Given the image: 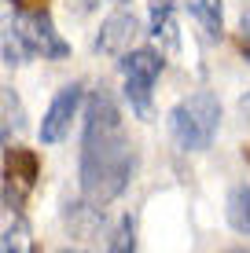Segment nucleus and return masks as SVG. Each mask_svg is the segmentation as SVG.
<instances>
[{
    "label": "nucleus",
    "instance_id": "7ed1b4c3",
    "mask_svg": "<svg viewBox=\"0 0 250 253\" xmlns=\"http://www.w3.org/2000/svg\"><path fill=\"white\" fill-rule=\"evenodd\" d=\"M11 41L19 44V55H41V59L70 55V44L51 26L48 7L45 11H11Z\"/></svg>",
    "mask_w": 250,
    "mask_h": 253
},
{
    "label": "nucleus",
    "instance_id": "1a4fd4ad",
    "mask_svg": "<svg viewBox=\"0 0 250 253\" xmlns=\"http://www.w3.org/2000/svg\"><path fill=\"white\" fill-rule=\"evenodd\" d=\"M0 253H37V239L33 228L22 213H15V220L7 224V231L0 235Z\"/></svg>",
    "mask_w": 250,
    "mask_h": 253
},
{
    "label": "nucleus",
    "instance_id": "0eeeda50",
    "mask_svg": "<svg viewBox=\"0 0 250 253\" xmlns=\"http://www.w3.org/2000/svg\"><path fill=\"white\" fill-rule=\"evenodd\" d=\"M136 33H140L136 15H133V11H114V15H107V19H103L100 33H96V48L103 51V55H125Z\"/></svg>",
    "mask_w": 250,
    "mask_h": 253
},
{
    "label": "nucleus",
    "instance_id": "9d476101",
    "mask_svg": "<svg viewBox=\"0 0 250 253\" xmlns=\"http://www.w3.org/2000/svg\"><path fill=\"white\" fill-rule=\"evenodd\" d=\"M228 220H232V228H236V231H247L250 235V187L232 191V198H228Z\"/></svg>",
    "mask_w": 250,
    "mask_h": 253
},
{
    "label": "nucleus",
    "instance_id": "f8f14e48",
    "mask_svg": "<svg viewBox=\"0 0 250 253\" xmlns=\"http://www.w3.org/2000/svg\"><path fill=\"white\" fill-rule=\"evenodd\" d=\"M239 48H243V55L250 59V7L243 11V19H239Z\"/></svg>",
    "mask_w": 250,
    "mask_h": 253
},
{
    "label": "nucleus",
    "instance_id": "f257e3e1",
    "mask_svg": "<svg viewBox=\"0 0 250 253\" xmlns=\"http://www.w3.org/2000/svg\"><path fill=\"white\" fill-rule=\"evenodd\" d=\"M136 172V151L125 136L122 107L110 92H96L85 110V136H81V198L92 206H107L122 198Z\"/></svg>",
    "mask_w": 250,
    "mask_h": 253
},
{
    "label": "nucleus",
    "instance_id": "f03ea898",
    "mask_svg": "<svg viewBox=\"0 0 250 253\" xmlns=\"http://www.w3.org/2000/svg\"><path fill=\"white\" fill-rule=\"evenodd\" d=\"M221 128V99L213 92H192L169 110V132L180 151H206Z\"/></svg>",
    "mask_w": 250,
    "mask_h": 253
},
{
    "label": "nucleus",
    "instance_id": "6e6552de",
    "mask_svg": "<svg viewBox=\"0 0 250 253\" xmlns=\"http://www.w3.org/2000/svg\"><path fill=\"white\" fill-rule=\"evenodd\" d=\"M66 224L77 239H100V228H103V206H92V202H66Z\"/></svg>",
    "mask_w": 250,
    "mask_h": 253
},
{
    "label": "nucleus",
    "instance_id": "dca6fc26",
    "mask_svg": "<svg viewBox=\"0 0 250 253\" xmlns=\"http://www.w3.org/2000/svg\"><path fill=\"white\" fill-rule=\"evenodd\" d=\"M59 253H85V250H59Z\"/></svg>",
    "mask_w": 250,
    "mask_h": 253
},
{
    "label": "nucleus",
    "instance_id": "39448f33",
    "mask_svg": "<svg viewBox=\"0 0 250 253\" xmlns=\"http://www.w3.org/2000/svg\"><path fill=\"white\" fill-rule=\"evenodd\" d=\"M37 176H41L37 154L26 151V147H11L4 158V202H7V209L22 213L30 191L37 187Z\"/></svg>",
    "mask_w": 250,
    "mask_h": 253
},
{
    "label": "nucleus",
    "instance_id": "20e7f679",
    "mask_svg": "<svg viewBox=\"0 0 250 253\" xmlns=\"http://www.w3.org/2000/svg\"><path fill=\"white\" fill-rule=\"evenodd\" d=\"M162 74V55L154 48H136L125 51L122 59V77H125V95L140 118H151V88Z\"/></svg>",
    "mask_w": 250,
    "mask_h": 253
},
{
    "label": "nucleus",
    "instance_id": "9b49d317",
    "mask_svg": "<svg viewBox=\"0 0 250 253\" xmlns=\"http://www.w3.org/2000/svg\"><path fill=\"white\" fill-rule=\"evenodd\" d=\"M107 253H136V224H133V216H122V220H118V228L110 231V239H107Z\"/></svg>",
    "mask_w": 250,
    "mask_h": 253
},
{
    "label": "nucleus",
    "instance_id": "423d86ee",
    "mask_svg": "<svg viewBox=\"0 0 250 253\" xmlns=\"http://www.w3.org/2000/svg\"><path fill=\"white\" fill-rule=\"evenodd\" d=\"M81 99H85V84H66V88H59V95L48 103L45 118H41V143H59V139H66L70 132L77 110H81Z\"/></svg>",
    "mask_w": 250,
    "mask_h": 253
},
{
    "label": "nucleus",
    "instance_id": "2eb2a0df",
    "mask_svg": "<svg viewBox=\"0 0 250 253\" xmlns=\"http://www.w3.org/2000/svg\"><path fill=\"white\" fill-rule=\"evenodd\" d=\"M239 107H243V110H247V114H250V95H247V99H243V103H239Z\"/></svg>",
    "mask_w": 250,
    "mask_h": 253
},
{
    "label": "nucleus",
    "instance_id": "ddd939ff",
    "mask_svg": "<svg viewBox=\"0 0 250 253\" xmlns=\"http://www.w3.org/2000/svg\"><path fill=\"white\" fill-rule=\"evenodd\" d=\"M11 11H45V0H7Z\"/></svg>",
    "mask_w": 250,
    "mask_h": 253
},
{
    "label": "nucleus",
    "instance_id": "4468645a",
    "mask_svg": "<svg viewBox=\"0 0 250 253\" xmlns=\"http://www.w3.org/2000/svg\"><path fill=\"white\" fill-rule=\"evenodd\" d=\"M225 253H250L247 246H236V250H225Z\"/></svg>",
    "mask_w": 250,
    "mask_h": 253
}]
</instances>
